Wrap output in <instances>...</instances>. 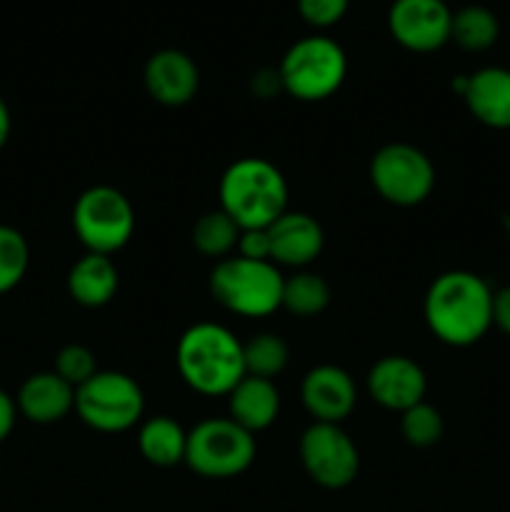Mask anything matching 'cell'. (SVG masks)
I'll use <instances>...</instances> for the list:
<instances>
[{
    "label": "cell",
    "mask_w": 510,
    "mask_h": 512,
    "mask_svg": "<svg viewBox=\"0 0 510 512\" xmlns=\"http://www.w3.org/2000/svg\"><path fill=\"white\" fill-rule=\"evenodd\" d=\"M425 323L440 343L468 348L493 325V290L468 270L438 275L425 295Z\"/></svg>",
    "instance_id": "cell-1"
},
{
    "label": "cell",
    "mask_w": 510,
    "mask_h": 512,
    "mask_svg": "<svg viewBox=\"0 0 510 512\" xmlns=\"http://www.w3.org/2000/svg\"><path fill=\"white\" fill-rule=\"evenodd\" d=\"M175 363L185 383L208 398L230 395L245 378L243 343L215 323H198L185 330L175 350Z\"/></svg>",
    "instance_id": "cell-2"
},
{
    "label": "cell",
    "mask_w": 510,
    "mask_h": 512,
    "mask_svg": "<svg viewBox=\"0 0 510 512\" xmlns=\"http://www.w3.org/2000/svg\"><path fill=\"white\" fill-rule=\"evenodd\" d=\"M285 208L288 183L268 160H235L220 178V210H225L240 230L270 228Z\"/></svg>",
    "instance_id": "cell-3"
},
{
    "label": "cell",
    "mask_w": 510,
    "mask_h": 512,
    "mask_svg": "<svg viewBox=\"0 0 510 512\" xmlns=\"http://www.w3.org/2000/svg\"><path fill=\"white\" fill-rule=\"evenodd\" d=\"M285 278L275 263L248 258H223L210 273V293L230 313L263 318L283 303Z\"/></svg>",
    "instance_id": "cell-4"
},
{
    "label": "cell",
    "mask_w": 510,
    "mask_h": 512,
    "mask_svg": "<svg viewBox=\"0 0 510 512\" xmlns=\"http://www.w3.org/2000/svg\"><path fill=\"white\" fill-rule=\"evenodd\" d=\"M348 73L345 50L325 35H308L288 48L280 60L283 90L303 103H318L338 93Z\"/></svg>",
    "instance_id": "cell-5"
},
{
    "label": "cell",
    "mask_w": 510,
    "mask_h": 512,
    "mask_svg": "<svg viewBox=\"0 0 510 512\" xmlns=\"http://www.w3.org/2000/svg\"><path fill=\"white\" fill-rule=\"evenodd\" d=\"M255 460V438L230 418H213L188 433L185 463L200 478L225 480L245 473Z\"/></svg>",
    "instance_id": "cell-6"
},
{
    "label": "cell",
    "mask_w": 510,
    "mask_h": 512,
    "mask_svg": "<svg viewBox=\"0 0 510 512\" xmlns=\"http://www.w3.org/2000/svg\"><path fill=\"white\" fill-rule=\"evenodd\" d=\"M73 228L88 253L113 255L133 238V205L120 190L95 185L75 200Z\"/></svg>",
    "instance_id": "cell-7"
},
{
    "label": "cell",
    "mask_w": 510,
    "mask_h": 512,
    "mask_svg": "<svg viewBox=\"0 0 510 512\" xmlns=\"http://www.w3.org/2000/svg\"><path fill=\"white\" fill-rule=\"evenodd\" d=\"M140 385L125 373H95L75 390V413L98 433H123L143 418Z\"/></svg>",
    "instance_id": "cell-8"
},
{
    "label": "cell",
    "mask_w": 510,
    "mask_h": 512,
    "mask_svg": "<svg viewBox=\"0 0 510 512\" xmlns=\"http://www.w3.org/2000/svg\"><path fill=\"white\" fill-rule=\"evenodd\" d=\"M370 180L380 198L410 208L433 193L435 168L428 155L408 143H390L370 160Z\"/></svg>",
    "instance_id": "cell-9"
},
{
    "label": "cell",
    "mask_w": 510,
    "mask_h": 512,
    "mask_svg": "<svg viewBox=\"0 0 510 512\" xmlns=\"http://www.w3.org/2000/svg\"><path fill=\"white\" fill-rule=\"evenodd\" d=\"M303 468L320 488H348L358 478L360 455L340 425L313 423L300 438Z\"/></svg>",
    "instance_id": "cell-10"
},
{
    "label": "cell",
    "mask_w": 510,
    "mask_h": 512,
    "mask_svg": "<svg viewBox=\"0 0 510 512\" xmlns=\"http://www.w3.org/2000/svg\"><path fill=\"white\" fill-rule=\"evenodd\" d=\"M453 10L445 0H393L388 30L410 53H435L450 40Z\"/></svg>",
    "instance_id": "cell-11"
},
{
    "label": "cell",
    "mask_w": 510,
    "mask_h": 512,
    "mask_svg": "<svg viewBox=\"0 0 510 512\" xmlns=\"http://www.w3.org/2000/svg\"><path fill=\"white\" fill-rule=\"evenodd\" d=\"M453 88L463 95L470 115L493 130L510 128V70L490 65L473 75L455 78Z\"/></svg>",
    "instance_id": "cell-12"
},
{
    "label": "cell",
    "mask_w": 510,
    "mask_h": 512,
    "mask_svg": "<svg viewBox=\"0 0 510 512\" xmlns=\"http://www.w3.org/2000/svg\"><path fill=\"white\" fill-rule=\"evenodd\" d=\"M305 410L315 418V423L340 425L355 408L358 390L353 378L338 365H318L303 378L300 388Z\"/></svg>",
    "instance_id": "cell-13"
},
{
    "label": "cell",
    "mask_w": 510,
    "mask_h": 512,
    "mask_svg": "<svg viewBox=\"0 0 510 512\" xmlns=\"http://www.w3.org/2000/svg\"><path fill=\"white\" fill-rule=\"evenodd\" d=\"M143 78L150 98L168 108L190 103L200 88V70L195 60L175 48H165L150 55Z\"/></svg>",
    "instance_id": "cell-14"
},
{
    "label": "cell",
    "mask_w": 510,
    "mask_h": 512,
    "mask_svg": "<svg viewBox=\"0 0 510 512\" xmlns=\"http://www.w3.org/2000/svg\"><path fill=\"white\" fill-rule=\"evenodd\" d=\"M425 373L415 360L405 355H388L378 360L368 375V390L378 405L405 413L425 398Z\"/></svg>",
    "instance_id": "cell-15"
},
{
    "label": "cell",
    "mask_w": 510,
    "mask_h": 512,
    "mask_svg": "<svg viewBox=\"0 0 510 512\" xmlns=\"http://www.w3.org/2000/svg\"><path fill=\"white\" fill-rule=\"evenodd\" d=\"M268 235L270 260L290 265V268H303V265L313 263L325 243L318 220L305 213H288V210L270 225Z\"/></svg>",
    "instance_id": "cell-16"
},
{
    "label": "cell",
    "mask_w": 510,
    "mask_h": 512,
    "mask_svg": "<svg viewBox=\"0 0 510 512\" xmlns=\"http://www.w3.org/2000/svg\"><path fill=\"white\" fill-rule=\"evenodd\" d=\"M15 405L30 423H58L75 410V388L58 373H35L20 385Z\"/></svg>",
    "instance_id": "cell-17"
},
{
    "label": "cell",
    "mask_w": 510,
    "mask_h": 512,
    "mask_svg": "<svg viewBox=\"0 0 510 512\" xmlns=\"http://www.w3.org/2000/svg\"><path fill=\"white\" fill-rule=\"evenodd\" d=\"M230 420L245 428L248 433L270 428L280 413V393L273 380L245 375L228 395Z\"/></svg>",
    "instance_id": "cell-18"
},
{
    "label": "cell",
    "mask_w": 510,
    "mask_h": 512,
    "mask_svg": "<svg viewBox=\"0 0 510 512\" xmlns=\"http://www.w3.org/2000/svg\"><path fill=\"white\" fill-rule=\"evenodd\" d=\"M118 290V268L110 255L88 253L73 265L68 275L70 298L85 308H100L110 303Z\"/></svg>",
    "instance_id": "cell-19"
},
{
    "label": "cell",
    "mask_w": 510,
    "mask_h": 512,
    "mask_svg": "<svg viewBox=\"0 0 510 512\" xmlns=\"http://www.w3.org/2000/svg\"><path fill=\"white\" fill-rule=\"evenodd\" d=\"M138 448L150 465L158 468H173L185 463V448H188V433L168 415L150 418L140 428Z\"/></svg>",
    "instance_id": "cell-20"
},
{
    "label": "cell",
    "mask_w": 510,
    "mask_h": 512,
    "mask_svg": "<svg viewBox=\"0 0 510 512\" xmlns=\"http://www.w3.org/2000/svg\"><path fill=\"white\" fill-rule=\"evenodd\" d=\"M500 35V23L495 13L485 5H465L458 13H453L450 25V40L460 45L468 53H483L493 48Z\"/></svg>",
    "instance_id": "cell-21"
},
{
    "label": "cell",
    "mask_w": 510,
    "mask_h": 512,
    "mask_svg": "<svg viewBox=\"0 0 510 512\" xmlns=\"http://www.w3.org/2000/svg\"><path fill=\"white\" fill-rule=\"evenodd\" d=\"M240 228L225 210H210L193 225V245L205 258H228L238 248Z\"/></svg>",
    "instance_id": "cell-22"
},
{
    "label": "cell",
    "mask_w": 510,
    "mask_h": 512,
    "mask_svg": "<svg viewBox=\"0 0 510 512\" xmlns=\"http://www.w3.org/2000/svg\"><path fill=\"white\" fill-rule=\"evenodd\" d=\"M330 303V285L315 273H295L283 283V303L288 313L298 318H315Z\"/></svg>",
    "instance_id": "cell-23"
},
{
    "label": "cell",
    "mask_w": 510,
    "mask_h": 512,
    "mask_svg": "<svg viewBox=\"0 0 510 512\" xmlns=\"http://www.w3.org/2000/svg\"><path fill=\"white\" fill-rule=\"evenodd\" d=\"M288 358V345L275 333H260L243 345L245 375H255V378L270 380L280 375L288 365Z\"/></svg>",
    "instance_id": "cell-24"
},
{
    "label": "cell",
    "mask_w": 510,
    "mask_h": 512,
    "mask_svg": "<svg viewBox=\"0 0 510 512\" xmlns=\"http://www.w3.org/2000/svg\"><path fill=\"white\" fill-rule=\"evenodd\" d=\"M30 263V250L23 235L10 225H0V295L10 293Z\"/></svg>",
    "instance_id": "cell-25"
},
{
    "label": "cell",
    "mask_w": 510,
    "mask_h": 512,
    "mask_svg": "<svg viewBox=\"0 0 510 512\" xmlns=\"http://www.w3.org/2000/svg\"><path fill=\"white\" fill-rule=\"evenodd\" d=\"M400 430H403V438L408 445L430 448L443 438V418L433 405L418 403L405 410L403 418H400Z\"/></svg>",
    "instance_id": "cell-26"
},
{
    "label": "cell",
    "mask_w": 510,
    "mask_h": 512,
    "mask_svg": "<svg viewBox=\"0 0 510 512\" xmlns=\"http://www.w3.org/2000/svg\"><path fill=\"white\" fill-rule=\"evenodd\" d=\"M53 373H58L65 383L78 390L98 373V365H95V355L85 345H65L55 358Z\"/></svg>",
    "instance_id": "cell-27"
},
{
    "label": "cell",
    "mask_w": 510,
    "mask_h": 512,
    "mask_svg": "<svg viewBox=\"0 0 510 512\" xmlns=\"http://www.w3.org/2000/svg\"><path fill=\"white\" fill-rule=\"evenodd\" d=\"M350 0H298V13L313 28H330L348 13Z\"/></svg>",
    "instance_id": "cell-28"
},
{
    "label": "cell",
    "mask_w": 510,
    "mask_h": 512,
    "mask_svg": "<svg viewBox=\"0 0 510 512\" xmlns=\"http://www.w3.org/2000/svg\"><path fill=\"white\" fill-rule=\"evenodd\" d=\"M238 255L248 260H270V235L268 228H255V230H240L238 240Z\"/></svg>",
    "instance_id": "cell-29"
},
{
    "label": "cell",
    "mask_w": 510,
    "mask_h": 512,
    "mask_svg": "<svg viewBox=\"0 0 510 512\" xmlns=\"http://www.w3.org/2000/svg\"><path fill=\"white\" fill-rule=\"evenodd\" d=\"M493 325L510 335V288L493 293Z\"/></svg>",
    "instance_id": "cell-30"
},
{
    "label": "cell",
    "mask_w": 510,
    "mask_h": 512,
    "mask_svg": "<svg viewBox=\"0 0 510 512\" xmlns=\"http://www.w3.org/2000/svg\"><path fill=\"white\" fill-rule=\"evenodd\" d=\"M15 413H18V405H15V400L10 398L8 393H3V390H0V443H3V440L10 435V430H13Z\"/></svg>",
    "instance_id": "cell-31"
},
{
    "label": "cell",
    "mask_w": 510,
    "mask_h": 512,
    "mask_svg": "<svg viewBox=\"0 0 510 512\" xmlns=\"http://www.w3.org/2000/svg\"><path fill=\"white\" fill-rule=\"evenodd\" d=\"M8 138H10V110L8 105H5V100L0 98V148L8 143Z\"/></svg>",
    "instance_id": "cell-32"
}]
</instances>
